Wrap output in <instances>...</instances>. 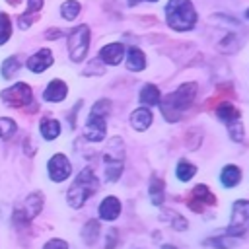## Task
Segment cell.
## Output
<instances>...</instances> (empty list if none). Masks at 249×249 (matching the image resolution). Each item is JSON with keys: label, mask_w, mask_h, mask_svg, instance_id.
<instances>
[{"label": "cell", "mask_w": 249, "mask_h": 249, "mask_svg": "<svg viewBox=\"0 0 249 249\" xmlns=\"http://www.w3.org/2000/svg\"><path fill=\"white\" fill-rule=\"evenodd\" d=\"M47 169H49V177H51L54 183H60V181L68 179L70 173H72V165H70V161H68V158H66L64 154H54V156L49 160Z\"/></svg>", "instance_id": "cell-11"}, {"label": "cell", "mask_w": 249, "mask_h": 249, "mask_svg": "<svg viewBox=\"0 0 249 249\" xmlns=\"http://www.w3.org/2000/svg\"><path fill=\"white\" fill-rule=\"evenodd\" d=\"M163 220L165 222H169L171 224V228L173 230H177V231H183V230H187L189 228V222H187V218H183L179 212H175V210H163Z\"/></svg>", "instance_id": "cell-26"}, {"label": "cell", "mask_w": 249, "mask_h": 249, "mask_svg": "<svg viewBox=\"0 0 249 249\" xmlns=\"http://www.w3.org/2000/svg\"><path fill=\"white\" fill-rule=\"evenodd\" d=\"M66 93H68V86H66V82H62V80L54 78V80H51V82H49V86L45 88L43 97H45V101L58 103V101H62V99L66 97Z\"/></svg>", "instance_id": "cell-16"}, {"label": "cell", "mask_w": 249, "mask_h": 249, "mask_svg": "<svg viewBox=\"0 0 249 249\" xmlns=\"http://www.w3.org/2000/svg\"><path fill=\"white\" fill-rule=\"evenodd\" d=\"M97 235H99V222L97 220H89L82 230V237H84L86 245H93L97 241Z\"/></svg>", "instance_id": "cell-28"}, {"label": "cell", "mask_w": 249, "mask_h": 249, "mask_svg": "<svg viewBox=\"0 0 249 249\" xmlns=\"http://www.w3.org/2000/svg\"><path fill=\"white\" fill-rule=\"evenodd\" d=\"M241 181V169L233 163H228L222 167L220 171V183L226 187V189H233L235 185H239Z\"/></svg>", "instance_id": "cell-20"}, {"label": "cell", "mask_w": 249, "mask_h": 249, "mask_svg": "<svg viewBox=\"0 0 249 249\" xmlns=\"http://www.w3.org/2000/svg\"><path fill=\"white\" fill-rule=\"evenodd\" d=\"M60 134V123L56 119H43L41 121V136L45 140H54Z\"/></svg>", "instance_id": "cell-24"}, {"label": "cell", "mask_w": 249, "mask_h": 249, "mask_svg": "<svg viewBox=\"0 0 249 249\" xmlns=\"http://www.w3.org/2000/svg\"><path fill=\"white\" fill-rule=\"evenodd\" d=\"M115 243H117V230H111L105 241V249H115Z\"/></svg>", "instance_id": "cell-36"}, {"label": "cell", "mask_w": 249, "mask_h": 249, "mask_svg": "<svg viewBox=\"0 0 249 249\" xmlns=\"http://www.w3.org/2000/svg\"><path fill=\"white\" fill-rule=\"evenodd\" d=\"M41 208H43V195H41V193H31V195L23 200V204L14 212V220H16L18 224H21V222H31V220L41 212Z\"/></svg>", "instance_id": "cell-8"}, {"label": "cell", "mask_w": 249, "mask_h": 249, "mask_svg": "<svg viewBox=\"0 0 249 249\" xmlns=\"http://www.w3.org/2000/svg\"><path fill=\"white\" fill-rule=\"evenodd\" d=\"M16 128H18V124H16L14 119H8V117H2L0 119V138L8 140L16 132Z\"/></svg>", "instance_id": "cell-32"}, {"label": "cell", "mask_w": 249, "mask_h": 249, "mask_svg": "<svg viewBox=\"0 0 249 249\" xmlns=\"http://www.w3.org/2000/svg\"><path fill=\"white\" fill-rule=\"evenodd\" d=\"M198 21L196 8L191 0H167L165 4V23L173 31H191Z\"/></svg>", "instance_id": "cell-2"}, {"label": "cell", "mask_w": 249, "mask_h": 249, "mask_svg": "<svg viewBox=\"0 0 249 249\" xmlns=\"http://www.w3.org/2000/svg\"><path fill=\"white\" fill-rule=\"evenodd\" d=\"M105 134H107V119L99 117L95 113H89L86 126H84V136L89 142H101V140H105Z\"/></svg>", "instance_id": "cell-10"}, {"label": "cell", "mask_w": 249, "mask_h": 249, "mask_svg": "<svg viewBox=\"0 0 249 249\" xmlns=\"http://www.w3.org/2000/svg\"><path fill=\"white\" fill-rule=\"evenodd\" d=\"M130 124H132V128L134 130H138V132H144V130H148L150 128V124H152V121H154V115H152V111L148 109V107H138V109H134L132 113H130Z\"/></svg>", "instance_id": "cell-15"}, {"label": "cell", "mask_w": 249, "mask_h": 249, "mask_svg": "<svg viewBox=\"0 0 249 249\" xmlns=\"http://www.w3.org/2000/svg\"><path fill=\"white\" fill-rule=\"evenodd\" d=\"M80 10H82V4H80L78 0H66V2H62V6H60V16H62L64 19L72 21V19L78 18Z\"/></svg>", "instance_id": "cell-27"}, {"label": "cell", "mask_w": 249, "mask_h": 249, "mask_svg": "<svg viewBox=\"0 0 249 249\" xmlns=\"http://www.w3.org/2000/svg\"><path fill=\"white\" fill-rule=\"evenodd\" d=\"M111 107H113V103H111L109 99H99V101H95V103H93V107H91V111H89V113H95V115H99V117H105V119H107V115L111 113Z\"/></svg>", "instance_id": "cell-33"}, {"label": "cell", "mask_w": 249, "mask_h": 249, "mask_svg": "<svg viewBox=\"0 0 249 249\" xmlns=\"http://www.w3.org/2000/svg\"><path fill=\"white\" fill-rule=\"evenodd\" d=\"M187 204H189V208L195 210V212H204V206H214V204H216V196H214V193L208 189V185L198 183V185L193 187Z\"/></svg>", "instance_id": "cell-9"}, {"label": "cell", "mask_w": 249, "mask_h": 249, "mask_svg": "<svg viewBox=\"0 0 249 249\" xmlns=\"http://www.w3.org/2000/svg\"><path fill=\"white\" fill-rule=\"evenodd\" d=\"M175 175H177V179L181 183H187V181H191L196 175V165L191 163L189 160H179L177 167H175Z\"/></svg>", "instance_id": "cell-23"}, {"label": "cell", "mask_w": 249, "mask_h": 249, "mask_svg": "<svg viewBox=\"0 0 249 249\" xmlns=\"http://www.w3.org/2000/svg\"><path fill=\"white\" fill-rule=\"evenodd\" d=\"M196 91H198V84L196 82H185L175 91L161 95L160 111H161L163 119L167 123H177L181 119V115L193 105V101L196 97Z\"/></svg>", "instance_id": "cell-1"}, {"label": "cell", "mask_w": 249, "mask_h": 249, "mask_svg": "<svg viewBox=\"0 0 249 249\" xmlns=\"http://www.w3.org/2000/svg\"><path fill=\"white\" fill-rule=\"evenodd\" d=\"M216 49H218L222 54H233V53H237V49H239V39H237V35H235L233 31H228V33L218 41Z\"/></svg>", "instance_id": "cell-22"}, {"label": "cell", "mask_w": 249, "mask_h": 249, "mask_svg": "<svg viewBox=\"0 0 249 249\" xmlns=\"http://www.w3.org/2000/svg\"><path fill=\"white\" fill-rule=\"evenodd\" d=\"M103 163H105V179L109 183H115L124 167V144L119 136H113L103 152Z\"/></svg>", "instance_id": "cell-4"}, {"label": "cell", "mask_w": 249, "mask_h": 249, "mask_svg": "<svg viewBox=\"0 0 249 249\" xmlns=\"http://www.w3.org/2000/svg\"><path fill=\"white\" fill-rule=\"evenodd\" d=\"M163 249H175L173 245H163Z\"/></svg>", "instance_id": "cell-39"}, {"label": "cell", "mask_w": 249, "mask_h": 249, "mask_svg": "<svg viewBox=\"0 0 249 249\" xmlns=\"http://www.w3.org/2000/svg\"><path fill=\"white\" fill-rule=\"evenodd\" d=\"M51 64H53V53H51V49H39V51H37L35 54H31V56L27 58V62H25V66H27L31 72H35V74L45 72Z\"/></svg>", "instance_id": "cell-13"}, {"label": "cell", "mask_w": 249, "mask_h": 249, "mask_svg": "<svg viewBox=\"0 0 249 249\" xmlns=\"http://www.w3.org/2000/svg\"><path fill=\"white\" fill-rule=\"evenodd\" d=\"M97 189H99V179H97V175L93 173L91 167H84V169L78 173V177L74 179V183L70 185V189H68V193H66V200H68V204H70L72 208H82L84 202H86L91 195L97 193Z\"/></svg>", "instance_id": "cell-3"}, {"label": "cell", "mask_w": 249, "mask_h": 249, "mask_svg": "<svg viewBox=\"0 0 249 249\" xmlns=\"http://www.w3.org/2000/svg\"><path fill=\"white\" fill-rule=\"evenodd\" d=\"M43 249H68V243L62 241V239H51V241L45 243Z\"/></svg>", "instance_id": "cell-34"}, {"label": "cell", "mask_w": 249, "mask_h": 249, "mask_svg": "<svg viewBox=\"0 0 249 249\" xmlns=\"http://www.w3.org/2000/svg\"><path fill=\"white\" fill-rule=\"evenodd\" d=\"M99 218L105 220V222H113L119 218L121 214V200L117 196H105L99 204Z\"/></svg>", "instance_id": "cell-14"}, {"label": "cell", "mask_w": 249, "mask_h": 249, "mask_svg": "<svg viewBox=\"0 0 249 249\" xmlns=\"http://www.w3.org/2000/svg\"><path fill=\"white\" fill-rule=\"evenodd\" d=\"M10 4H18V2H21V0H8Z\"/></svg>", "instance_id": "cell-41"}, {"label": "cell", "mask_w": 249, "mask_h": 249, "mask_svg": "<svg viewBox=\"0 0 249 249\" xmlns=\"http://www.w3.org/2000/svg\"><path fill=\"white\" fill-rule=\"evenodd\" d=\"M138 2H142V0H128V6H136Z\"/></svg>", "instance_id": "cell-38"}, {"label": "cell", "mask_w": 249, "mask_h": 249, "mask_svg": "<svg viewBox=\"0 0 249 249\" xmlns=\"http://www.w3.org/2000/svg\"><path fill=\"white\" fill-rule=\"evenodd\" d=\"M148 193H150V200H152V204H154V206H161V204H163L165 189H163V181H161V177H158V175H152Z\"/></svg>", "instance_id": "cell-21"}, {"label": "cell", "mask_w": 249, "mask_h": 249, "mask_svg": "<svg viewBox=\"0 0 249 249\" xmlns=\"http://www.w3.org/2000/svg\"><path fill=\"white\" fill-rule=\"evenodd\" d=\"M144 2H158V0H144Z\"/></svg>", "instance_id": "cell-42"}, {"label": "cell", "mask_w": 249, "mask_h": 249, "mask_svg": "<svg viewBox=\"0 0 249 249\" xmlns=\"http://www.w3.org/2000/svg\"><path fill=\"white\" fill-rule=\"evenodd\" d=\"M19 68H21V62L18 60V56H8L2 62V76L4 78H12Z\"/></svg>", "instance_id": "cell-29"}, {"label": "cell", "mask_w": 249, "mask_h": 249, "mask_svg": "<svg viewBox=\"0 0 249 249\" xmlns=\"http://www.w3.org/2000/svg\"><path fill=\"white\" fill-rule=\"evenodd\" d=\"M10 37H12V21L8 14L0 12V45H4Z\"/></svg>", "instance_id": "cell-30"}, {"label": "cell", "mask_w": 249, "mask_h": 249, "mask_svg": "<svg viewBox=\"0 0 249 249\" xmlns=\"http://www.w3.org/2000/svg\"><path fill=\"white\" fill-rule=\"evenodd\" d=\"M216 117H218V119L228 126V124H231V123L239 121V119H241V113H239V109H237L233 103L224 101V103H220V105L216 107Z\"/></svg>", "instance_id": "cell-19"}, {"label": "cell", "mask_w": 249, "mask_h": 249, "mask_svg": "<svg viewBox=\"0 0 249 249\" xmlns=\"http://www.w3.org/2000/svg\"><path fill=\"white\" fill-rule=\"evenodd\" d=\"M124 58V45L123 43H107L99 51V60L109 66H119Z\"/></svg>", "instance_id": "cell-12"}, {"label": "cell", "mask_w": 249, "mask_h": 249, "mask_svg": "<svg viewBox=\"0 0 249 249\" xmlns=\"http://www.w3.org/2000/svg\"><path fill=\"white\" fill-rule=\"evenodd\" d=\"M2 101L14 109H25L29 103H33V93H31V88L23 82H18L14 86H10L8 89L2 91Z\"/></svg>", "instance_id": "cell-7"}, {"label": "cell", "mask_w": 249, "mask_h": 249, "mask_svg": "<svg viewBox=\"0 0 249 249\" xmlns=\"http://www.w3.org/2000/svg\"><path fill=\"white\" fill-rule=\"evenodd\" d=\"M124 66L130 72H142L146 68V54H144V51L138 49V47H128Z\"/></svg>", "instance_id": "cell-17"}, {"label": "cell", "mask_w": 249, "mask_h": 249, "mask_svg": "<svg viewBox=\"0 0 249 249\" xmlns=\"http://www.w3.org/2000/svg\"><path fill=\"white\" fill-rule=\"evenodd\" d=\"M60 35H62V31H60V29H56V27H54V29H47V33H45V37H47V39H58Z\"/></svg>", "instance_id": "cell-37"}, {"label": "cell", "mask_w": 249, "mask_h": 249, "mask_svg": "<svg viewBox=\"0 0 249 249\" xmlns=\"http://www.w3.org/2000/svg\"><path fill=\"white\" fill-rule=\"evenodd\" d=\"M89 39H91L89 25L80 23L78 27L70 29V33H68V56L72 62H82L86 58L88 49H89Z\"/></svg>", "instance_id": "cell-5"}, {"label": "cell", "mask_w": 249, "mask_h": 249, "mask_svg": "<svg viewBox=\"0 0 249 249\" xmlns=\"http://www.w3.org/2000/svg\"><path fill=\"white\" fill-rule=\"evenodd\" d=\"M226 233L235 239L249 233V200L239 198L231 204V218L226 228Z\"/></svg>", "instance_id": "cell-6"}, {"label": "cell", "mask_w": 249, "mask_h": 249, "mask_svg": "<svg viewBox=\"0 0 249 249\" xmlns=\"http://www.w3.org/2000/svg\"><path fill=\"white\" fill-rule=\"evenodd\" d=\"M226 128H228V134H230V138H231L233 142H243V140H245V132H243V123H241V119L235 121V123H231V124H228Z\"/></svg>", "instance_id": "cell-31"}, {"label": "cell", "mask_w": 249, "mask_h": 249, "mask_svg": "<svg viewBox=\"0 0 249 249\" xmlns=\"http://www.w3.org/2000/svg\"><path fill=\"white\" fill-rule=\"evenodd\" d=\"M43 8V0H27V12L37 14Z\"/></svg>", "instance_id": "cell-35"}, {"label": "cell", "mask_w": 249, "mask_h": 249, "mask_svg": "<svg viewBox=\"0 0 249 249\" xmlns=\"http://www.w3.org/2000/svg\"><path fill=\"white\" fill-rule=\"evenodd\" d=\"M235 237L228 235V233H220V235H214V237H208L204 239V245H210L214 249H231L235 245Z\"/></svg>", "instance_id": "cell-25"}, {"label": "cell", "mask_w": 249, "mask_h": 249, "mask_svg": "<svg viewBox=\"0 0 249 249\" xmlns=\"http://www.w3.org/2000/svg\"><path fill=\"white\" fill-rule=\"evenodd\" d=\"M160 99H161V91L156 84H144L140 88V93H138V101L142 103V107H154V105H160Z\"/></svg>", "instance_id": "cell-18"}, {"label": "cell", "mask_w": 249, "mask_h": 249, "mask_svg": "<svg viewBox=\"0 0 249 249\" xmlns=\"http://www.w3.org/2000/svg\"><path fill=\"white\" fill-rule=\"evenodd\" d=\"M245 19H249V8L245 10Z\"/></svg>", "instance_id": "cell-40"}]
</instances>
